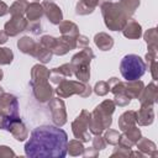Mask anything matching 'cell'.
I'll list each match as a JSON object with an SVG mask.
<instances>
[{
  "label": "cell",
  "instance_id": "1",
  "mask_svg": "<svg viewBox=\"0 0 158 158\" xmlns=\"http://www.w3.org/2000/svg\"><path fill=\"white\" fill-rule=\"evenodd\" d=\"M68 136L58 126L36 127L25 144V154L30 158H63L67 156Z\"/></svg>",
  "mask_w": 158,
  "mask_h": 158
},
{
  "label": "cell",
  "instance_id": "2",
  "mask_svg": "<svg viewBox=\"0 0 158 158\" xmlns=\"http://www.w3.org/2000/svg\"><path fill=\"white\" fill-rule=\"evenodd\" d=\"M115 109H116V105L112 100H104L93 110V112H90L89 131L91 135H101L105 130L110 128L112 123L111 116Z\"/></svg>",
  "mask_w": 158,
  "mask_h": 158
},
{
  "label": "cell",
  "instance_id": "3",
  "mask_svg": "<svg viewBox=\"0 0 158 158\" xmlns=\"http://www.w3.org/2000/svg\"><path fill=\"white\" fill-rule=\"evenodd\" d=\"M105 26L111 31H122L130 16L122 10L118 2L111 0H99Z\"/></svg>",
  "mask_w": 158,
  "mask_h": 158
},
{
  "label": "cell",
  "instance_id": "4",
  "mask_svg": "<svg viewBox=\"0 0 158 158\" xmlns=\"http://www.w3.org/2000/svg\"><path fill=\"white\" fill-rule=\"evenodd\" d=\"M19 117V101L16 96L4 91L0 95V130L7 131L10 125Z\"/></svg>",
  "mask_w": 158,
  "mask_h": 158
},
{
  "label": "cell",
  "instance_id": "5",
  "mask_svg": "<svg viewBox=\"0 0 158 158\" xmlns=\"http://www.w3.org/2000/svg\"><path fill=\"white\" fill-rule=\"evenodd\" d=\"M146 63L144 60L137 54H127L121 59L120 63V72L123 79L127 81L137 80L146 73Z\"/></svg>",
  "mask_w": 158,
  "mask_h": 158
},
{
  "label": "cell",
  "instance_id": "6",
  "mask_svg": "<svg viewBox=\"0 0 158 158\" xmlns=\"http://www.w3.org/2000/svg\"><path fill=\"white\" fill-rule=\"evenodd\" d=\"M91 91H93L91 86L88 85L86 83H83L79 80H68V79H64L63 81L57 84V88H56V94L62 99L69 98L75 94L81 98H88L90 96Z\"/></svg>",
  "mask_w": 158,
  "mask_h": 158
},
{
  "label": "cell",
  "instance_id": "7",
  "mask_svg": "<svg viewBox=\"0 0 158 158\" xmlns=\"http://www.w3.org/2000/svg\"><path fill=\"white\" fill-rule=\"evenodd\" d=\"M90 127V112L88 110H81L77 118L72 122V131L77 139L81 142H89L91 139Z\"/></svg>",
  "mask_w": 158,
  "mask_h": 158
},
{
  "label": "cell",
  "instance_id": "8",
  "mask_svg": "<svg viewBox=\"0 0 158 158\" xmlns=\"http://www.w3.org/2000/svg\"><path fill=\"white\" fill-rule=\"evenodd\" d=\"M52 121L56 126L62 127L63 125L67 123V110H65V104L62 100V98H52L48 101Z\"/></svg>",
  "mask_w": 158,
  "mask_h": 158
},
{
  "label": "cell",
  "instance_id": "9",
  "mask_svg": "<svg viewBox=\"0 0 158 158\" xmlns=\"http://www.w3.org/2000/svg\"><path fill=\"white\" fill-rule=\"evenodd\" d=\"M28 20L25 16H11V19L5 23L4 31L9 37H15L19 33L27 30Z\"/></svg>",
  "mask_w": 158,
  "mask_h": 158
},
{
  "label": "cell",
  "instance_id": "10",
  "mask_svg": "<svg viewBox=\"0 0 158 158\" xmlns=\"http://www.w3.org/2000/svg\"><path fill=\"white\" fill-rule=\"evenodd\" d=\"M32 88L33 96L36 98L37 101L40 102H48L52 99L53 95V88L48 83V80L43 81H36V83H30Z\"/></svg>",
  "mask_w": 158,
  "mask_h": 158
},
{
  "label": "cell",
  "instance_id": "11",
  "mask_svg": "<svg viewBox=\"0 0 158 158\" xmlns=\"http://www.w3.org/2000/svg\"><path fill=\"white\" fill-rule=\"evenodd\" d=\"M75 48H77V37L60 36L59 38H56V43L52 49V53L56 56H64L69 51Z\"/></svg>",
  "mask_w": 158,
  "mask_h": 158
},
{
  "label": "cell",
  "instance_id": "12",
  "mask_svg": "<svg viewBox=\"0 0 158 158\" xmlns=\"http://www.w3.org/2000/svg\"><path fill=\"white\" fill-rule=\"evenodd\" d=\"M42 6H43L44 15H46V17L48 19V21L51 23L59 25L63 21V12L56 2H53L52 0H43Z\"/></svg>",
  "mask_w": 158,
  "mask_h": 158
},
{
  "label": "cell",
  "instance_id": "13",
  "mask_svg": "<svg viewBox=\"0 0 158 158\" xmlns=\"http://www.w3.org/2000/svg\"><path fill=\"white\" fill-rule=\"evenodd\" d=\"M141 102V105H149L153 106L157 100H158V88L156 85V83H149L146 88H143V90L141 91L139 96L137 98Z\"/></svg>",
  "mask_w": 158,
  "mask_h": 158
},
{
  "label": "cell",
  "instance_id": "14",
  "mask_svg": "<svg viewBox=\"0 0 158 158\" xmlns=\"http://www.w3.org/2000/svg\"><path fill=\"white\" fill-rule=\"evenodd\" d=\"M154 121V110L153 106L141 105V109L136 111V123L139 126H149Z\"/></svg>",
  "mask_w": 158,
  "mask_h": 158
},
{
  "label": "cell",
  "instance_id": "15",
  "mask_svg": "<svg viewBox=\"0 0 158 158\" xmlns=\"http://www.w3.org/2000/svg\"><path fill=\"white\" fill-rule=\"evenodd\" d=\"M95 58V54L93 52V49L90 47H84L81 48L80 52H78L77 54H74L72 57V60H70V64L72 67H77V65H86V64H90L91 59Z\"/></svg>",
  "mask_w": 158,
  "mask_h": 158
},
{
  "label": "cell",
  "instance_id": "16",
  "mask_svg": "<svg viewBox=\"0 0 158 158\" xmlns=\"http://www.w3.org/2000/svg\"><path fill=\"white\" fill-rule=\"evenodd\" d=\"M12 136H14V138L16 139V141H19V142H22V141H25L27 137H28V130H27V127H26V125L22 122V120L19 117L17 120H15L11 125H10V127H9V130H7Z\"/></svg>",
  "mask_w": 158,
  "mask_h": 158
},
{
  "label": "cell",
  "instance_id": "17",
  "mask_svg": "<svg viewBox=\"0 0 158 158\" xmlns=\"http://www.w3.org/2000/svg\"><path fill=\"white\" fill-rule=\"evenodd\" d=\"M25 15H26V19L28 20V22H37V21H40L41 17L44 15L42 4H40L38 1L28 2L27 7H26V11H25Z\"/></svg>",
  "mask_w": 158,
  "mask_h": 158
},
{
  "label": "cell",
  "instance_id": "18",
  "mask_svg": "<svg viewBox=\"0 0 158 158\" xmlns=\"http://www.w3.org/2000/svg\"><path fill=\"white\" fill-rule=\"evenodd\" d=\"M136 146H137V149L139 152H142L144 156H149V157H153V158L158 156V151H157L156 143L153 141L146 138V137H141L137 141Z\"/></svg>",
  "mask_w": 158,
  "mask_h": 158
},
{
  "label": "cell",
  "instance_id": "19",
  "mask_svg": "<svg viewBox=\"0 0 158 158\" xmlns=\"http://www.w3.org/2000/svg\"><path fill=\"white\" fill-rule=\"evenodd\" d=\"M122 33L126 38L130 40H137L142 36V27L137 21H127V23L125 25V27L122 28Z\"/></svg>",
  "mask_w": 158,
  "mask_h": 158
},
{
  "label": "cell",
  "instance_id": "20",
  "mask_svg": "<svg viewBox=\"0 0 158 158\" xmlns=\"http://www.w3.org/2000/svg\"><path fill=\"white\" fill-rule=\"evenodd\" d=\"M49 75H51V70L48 68H46L43 64H35L31 69V80H30V83L48 80Z\"/></svg>",
  "mask_w": 158,
  "mask_h": 158
},
{
  "label": "cell",
  "instance_id": "21",
  "mask_svg": "<svg viewBox=\"0 0 158 158\" xmlns=\"http://www.w3.org/2000/svg\"><path fill=\"white\" fill-rule=\"evenodd\" d=\"M94 43L101 51H110L114 47V38L105 32H99L94 37Z\"/></svg>",
  "mask_w": 158,
  "mask_h": 158
},
{
  "label": "cell",
  "instance_id": "22",
  "mask_svg": "<svg viewBox=\"0 0 158 158\" xmlns=\"http://www.w3.org/2000/svg\"><path fill=\"white\" fill-rule=\"evenodd\" d=\"M37 43L33 38H31L30 36H23L21 37L19 41H17V47L19 49L25 53V54H30V56H33L35 53V49L37 47Z\"/></svg>",
  "mask_w": 158,
  "mask_h": 158
},
{
  "label": "cell",
  "instance_id": "23",
  "mask_svg": "<svg viewBox=\"0 0 158 158\" xmlns=\"http://www.w3.org/2000/svg\"><path fill=\"white\" fill-rule=\"evenodd\" d=\"M132 126H136V111L133 110L125 111L118 117V128L121 131H126Z\"/></svg>",
  "mask_w": 158,
  "mask_h": 158
},
{
  "label": "cell",
  "instance_id": "24",
  "mask_svg": "<svg viewBox=\"0 0 158 158\" xmlns=\"http://www.w3.org/2000/svg\"><path fill=\"white\" fill-rule=\"evenodd\" d=\"M98 5L99 0H79L75 6V12L78 15H89L96 9Z\"/></svg>",
  "mask_w": 158,
  "mask_h": 158
},
{
  "label": "cell",
  "instance_id": "25",
  "mask_svg": "<svg viewBox=\"0 0 158 158\" xmlns=\"http://www.w3.org/2000/svg\"><path fill=\"white\" fill-rule=\"evenodd\" d=\"M144 84L142 80H131L126 83V94L131 98V99H137L141 94V91L143 90Z\"/></svg>",
  "mask_w": 158,
  "mask_h": 158
},
{
  "label": "cell",
  "instance_id": "26",
  "mask_svg": "<svg viewBox=\"0 0 158 158\" xmlns=\"http://www.w3.org/2000/svg\"><path fill=\"white\" fill-rule=\"evenodd\" d=\"M58 26H59V32H60L62 36L78 37V35H79L78 26L72 21H62Z\"/></svg>",
  "mask_w": 158,
  "mask_h": 158
},
{
  "label": "cell",
  "instance_id": "27",
  "mask_svg": "<svg viewBox=\"0 0 158 158\" xmlns=\"http://www.w3.org/2000/svg\"><path fill=\"white\" fill-rule=\"evenodd\" d=\"M143 38L148 46V49L157 51L158 49V36H157V28H149L144 32Z\"/></svg>",
  "mask_w": 158,
  "mask_h": 158
},
{
  "label": "cell",
  "instance_id": "28",
  "mask_svg": "<svg viewBox=\"0 0 158 158\" xmlns=\"http://www.w3.org/2000/svg\"><path fill=\"white\" fill-rule=\"evenodd\" d=\"M52 52H49L48 49H46L40 42L37 43V47H36V49H35V53H33V56L32 57H35L36 59H38L41 63H48V62H51V59H52Z\"/></svg>",
  "mask_w": 158,
  "mask_h": 158
},
{
  "label": "cell",
  "instance_id": "29",
  "mask_svg": "<svg viewBox=\"0 0 158 158\" xmlns=\"http://www.w3.org/2000/svg\"><path fill=\"white\" fill-rule=\"evenodd\" d=\"M84 152V146L83 142L79 139H72L68 141L67 143V153H69V156L77 157V156H83Z\"/></svg>",
  "mask_w": 158,
  "mask_h": 158
},
{
  "label": "cell",
  "instance_id": "30",
  "mask_svg": "<svg viewBox=\"0 0 158 158\" xmlns=\"http://www.w3.org/2000/svg\"><path fill=\"white\" fill-rule=\"evenodd\" d=\"M27 5H28L27 0H16L9 7V12L11 14V16H23Z\"/></svg>",
  "mask_w": 158,
  "mask_h": 158
},
{
  "label": "cell",
  "instance_id": "31",
  "mask_svg": "<svg viewBox=\"0 0 158 158\" xmlns=\"http://www.w3.org/2000/svg\"><path fill=\"white\" fill-rule=\"evenodd\" d=\"M117 2L130 17L136 12L137 7L139 6V0H118Z\"/></svg>",
  "mask_w": 158,
  "mask_h": 158
},
{
  "label": "cell",
  "instance_id": "32",
  "mask_svg": "<svg viewBox=\"0 0 158 158\" xmlns=\"http://www.w3.org/2000/svg\"><path fill=\"white\" fill-rule=\"evenodd\" d=\"M133 146L137 143V141L142 137V133H141V130L138 128V127H136V126H132V127H130L128 130H126V131H123V133H122Z\"/></svg>",
  "mask_w": 158,
  "mask_h": 158
},
{
  "label": "cell",
  "instance_id": "33",
  "mask_svg": "<svg viewBox=\"0 0 158 158\" xmlns=\"http://www.w3.org/2000/svg\"><path fill=\"white\" fill-rule=\"evenodd\" d=\"M14 59V53L10 48L7 47H0V64L1 65H7L11 64Z\"/></svg>",
  "mask_w": 158,
  "mask_h": 158
},
{
  "label": "cell",
  "instance_id": "34",
  "mask_svg": "<svg viewBox=\"0 0 158 158\" xmlns=\"http://www.w3.org/2000/svg\"><path fill=\"white\" fill-rule=\"evenodd\" d=\"M51 72L53 73H57L64 78H70L73 75V68H72V64L70 63H65V64H62L60 67H57V68H53Z\"/></svg>",
  "mask_w": 158,
  "mask_h": 158
},
{
  "label": "cell",
  "instance_id": "35",
  "mask_svg": "<svg viewBox=\"0 0 158 158\" xmlns=\"http://www.w3.org/2000/svg\"><path fill=\"white\" fill-rule=\"evenodd\" d=\"M118 137H120L118 131H116V130H110V128H107L106 132H105V135H104L105 142L109 143V144H112V146H116V144H117Z\"/></svg>",
  "mask_w": 158,
  "mask_h": 158
},
{
  "label": "cell",
  "instance_id": "36",
  "mask_svg": "<svg viewBox=\"0 0 158 158\" xmlns=\"http://www.w3.org/2000/svg\"><path fill=\"white\" fill-rule=\"evenodd\" d=\"M109 91H110V88H109L107 81H104V80L96 81V84H95V86H94V93H95L98 96H105Z\"/></svg>",
  "mask_w": 158,
  "mask_h": 158
},
{
  "label": "cell",
  "instance_id": "37",
  "mask_svg": "<svg viewBox=\"0 0 158 158\" xmlns=\"http://www.w3.org/2000/svg\"><path fill=\"white\" fill-rule=\"evenodd\" d=\"M112 101L115 102V105H116V106L125 107V106H127V105L130 104L131 98H130V96H128L126 93H123V94H116Z\"/></svg>",
  "mask_w": 158,
  "mask_h": 158
},
{
  "label": "cell",
  "instance_id": "38",
  "mask_svg": "<svg viewBox=\"0 0 158 158\" xmlns=\"http://www.w3.org/2000/svg\"><path fill=\"white\" fill-rule=\"evenodd\" d=\"M91 147L98 149V151H102L106 147V142L104 139V137H101L100 135H95V137H91Z\"/></svg>",
  "mask_w": 158,
  "mask_h": 158
},
{
  "label": "cell",
  "instance_id": "39",
  "mask_svg": "<svg viewBox=\"0 0 158 158\" xmlns=\"http://www.w3.org/2000/svg\"><path fill=\"white\" fill-rule=\"evenodd\" d=\"M116 146H117V144H116ZM130 154H131V149L123 148V147H121V146H117V147L114 149V152L111 153V157H130Z\"/></svg>",
  "mask_w": 158,
  "mask_h": 158
},
{
  "label": "cell",
  "instance_id": "40",
  "mask_svg": "<svg viewBox=\"0 0 158 158\" xmlns=\"http://www.w3.org/2000/svg\"><path fill=\"white\" fill-rule=\"evenodd\" d=\"M27 30L31 31L33 35H40L42 32V27H41V23L38 21L37 22H28Z\"/></svg>",
  "mask_w": 158,
  "mask_h": 158
},
{
  "label": "cell",
  "instance_id": "41",
  "mask_svg": "<svg viewBox=\"0 0 158 158\" xmlns=\"http://www.w3.org/2000/svg\"><path fill=\"white\" fill-rule=\"evenodd\" d=\"M15 152L7 147V146H0V158H5V157H15Z\"/></svg>",
  "mask_w": 158,
  "mask_h": 158
},
{
  "label": "cell",
  "instance_id": "42",
  "mask_svg": "<svg viewBox=\"0 0 158 158\" xmlns=\"http://www.w3.org/2000/svg\"><path fill=\"white\" fill-rule=\"evenodd\" d=\"M88 44H89V38L86 36L79 33L78 37H77V48H84Z\"/></svg>",
  "mask_w": 158,
  "mask_h": 158
},
{
  "label": "cell",
  "instance_id": "43",
  "mask_svg": "<svg viewBox=\"0 0 158 158\" xmlns=\"http://www.w3.org/2000/svg\"><path fill=\"white\" fill-rule=\"evenodd\" d=\"M83 156L85 158H90V157H98L99 156V151L90 147V148H84V152H83Z\"/></svg>",
  "mask_w": 158,
  "mask_h": 158
},
{
  "label": "cell",
  "instance_id": "44",
  "mask_svg": "<svg viewBox=\"0 0 158 158\" xmlns=\"http://www.w3.org/2000/svg\"><path fill=\"white\" fill-rule=\"evenodd\" d=\"M6 14H9V6H7L4 1L0 0V17L5 16Z\"/></svg>",
  "mask_w": 158,
  "mask_h": 158
},
{
  "label": "cell",
  "instance_id": "45",
  "mask_svg": "<svg viewBox=\"0 0 158 158\" xmlns=\"http://www.w3.org/2000/svg\"><path fill=\"white\" fill-rule=\"evenodd\" d=\"M7 38H9V36L5 33V31H0V46L4 44V43H6L7 42Z\"/></svg>",
  "mask_w": 158,
  "mask_h": 158
},
{
  "label": "cell",
  "instance_id": "46",
  "mask_svg": "<svg viewBox=\"0 0 158 158\" xmlns=\"http://www.w3.org/2000/svg\"><path fill=\"white\" fill-rule=\"evenodd\" d=\"M2 77H4V72H2V69L0 68V80H2Z\"/></svg>",
  "mask_w": 158,
  "mask_h": 158
},
{
  "label": "cell",
  "instance_id": "47",
  "mask_svg": "<svg viewBox=\"0 0 158 158\" xmlns=\"http://www.w3.org/2000/svg\"><path fill=\"white\" fill-rule=\"evenodd\" d=\"M2 93H4V90H2V88H1V86H0V95H1V94H2Z\"/></svg>",
  "mask_w": 158,
  "mask_h": 158
},
{
  "label": "cell",
  "instance_id": "48",
  "mask_svg": "<svg viewBox=\"0 0 158 158\" xmlns=\"http://www.w3.org/2000/svg\"><path fill=\"white\" fill-rule=\"evenodd\" d=\"M33 1H38V0H33Z\"/></svg>",
  "mask_w": 158,
  "mask_h": 158
}]
</instances>
